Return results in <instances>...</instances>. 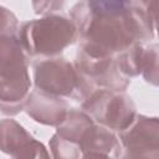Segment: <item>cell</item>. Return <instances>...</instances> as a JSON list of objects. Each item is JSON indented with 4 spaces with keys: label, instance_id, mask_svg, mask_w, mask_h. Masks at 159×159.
Returning <instances> with one entry per match:
<instances>
[{
    "label": "cell",
    "instance_id": "cell-3",
    "mask_svg": "<svg viewBox=\"0 0 159 159\" xmlns=\"http://www.w3.org/2000/svg\"><path fill=\"white\" fill-rule=\"evenodd\" d=\"M34 66L35 88L63 99L83 102L97 88L78 71L73 62L58 56L36 60Z\"/></svg>",
    "mask_w": 159,
    "mask_h": 159
},
{
    "label": "cell",
    "instance_id": "cell-11",
    "mask_svg": "<svg viewBox=\"0 0 159 159\" xmlns=\"http://www.w3.org/2000/svg\"><path fill=\"white\" fill-rule=\"evenodd\" d=\"M34 137L15 119L0 120V152L14 157Z\"/></svg>",
    "mask_w": 159,
    "mask_h": 159
},
{
    "label": "cell",
    "instance_id": "cell-10",
    "mask_svg": "<svg viewBox=\"0 0 159 159\" xmlns=\"http://www.w3.org/2000/svg\"><path fill=\"white\" fill-rule=\"evenodd\" d=\"M82 154H102L112 159H119L122 148L114 132L93 123L82 135L80 140Z\"/></svg>",
    "mask_w": 159,
    "mask_h": 159
},
{
    "label": "cell",
    "instance_id": "cell-2",
    "mask_svg": "<svg viewBox=\"0 0 159 159\" xmlns=\"http://www.w3.org/2000/svg\"><path fill=\"white\" fill-rule=\"evenodd\" d=\"M17 37L29 58H53L77 41V29L70 17L55 14L22 22Z\"/></svg>",
    "mask_w": 159,
    "mask_h": 159
},
{
    "label": "cell",
    "instance_id": "cell-7",
    "mask_svg": "<svg viewBox=\"0 0 159 159\" xmlns=\"http://www.w3.org/2000/svg\"><path fill=\"white\" fill-rule=\"evenodd\" d=\"M68 109L66 99L48 94L37 88L31 89L24 107V111L35 122L52 127H57L65 119Z\"/></svg>",
    "mask_w": 159,
    "mask_h": 159
},
{
    "label": "cell",
    "instance_id": "cell-19",
    "mask_svg": "<svg viewBox=\"0 0 159 159\" xmlns=\"http://www.w3.org/2000/svg\"><path fill=\"white\" fill-rule=\"evenodd\" d=\"M80 159H112L107 155H102V154H93V153H88V154H82Z\"/></svg>",
    "mask_w": 159,
    "mask_h": 159
},
{
    "label": "cell",
    "instance_id": "cell-16",
    "mask_svg": "<svg viewBox=\"0 0 159 159\" xmlns=\"http://www.w3.org/2000/svg\"><path fill=\"white\" fill-rule=\"evenodd\" d=\"M12 159H51V157L45 145L34 138L22 149H20Z\"/></svg>",
    "mask_w": 159,
    "mask_h": 159
},
{
    "label": "cell",
    "instance_id": "cell-9",
    "mask_svg": "<svg viewBox=\"0 0 159 159\" xmlns=\"http://www.w3.org/2000/svg\"><path fill=\"white\" fill-rule=\"evenodd\" d=\"M30 92V75L9 80L0 77V113L10 117L19 114L24 111Z\"/></svg>",
    "mask_w": 159,
    "mask_h": 159
},
{
    "label": "cell",
    "instance_id": "cell-6",
    "mask_svg": "<svg viewBox=\"0 0 159 159\" xmlns=\"http://www.w3.org/2000/svg\"><path fill=\"white\" fill-rule=\"evenodd\" d=\"M75 66L98 89L125 92L130 80L118 68L114 57H94L77 48Z\"/></svg>",
    "mask_w": 159,
    "mask_h": 159
},
{
    "label": "cell",
    "instance_id": "cell-8",
    "mask_svg": "<svg viewBox=\"0 0 159 159\" xmlns=\"http://www.w3.org/2000/svg\"><path fill=\"white\" fill-rule=\"evenodd\" d=\"M29 73V57L17 34L0 35V77L15 78Z\"/></svg>",
    "mask_w": 159,
    "mask_h": 159
},
{
    "label": "cell",
    "instance_id": "cell-4",
    "mask_svg": "<svg viewBox=\"0 0 159 159\" xmlns=\"http://www.w3.org/2000/svg\"><path fill=\"white\" fill-rule=\"evenodd\" d=\"M81 107L96 124L118 133L128 128L138 114L129 94L111 89H96L82 102Z\"/></svg>",
    "mask_w": 159,
    "mask_h": 159
},
{
    "label": "cell",
    "instance_id": "cell-12",
    "mask_svg": "<svg viewBox=\"0 0 159 159\" xmlns=\"http://www.w3.org/2000/svg\"><path fill=\"white\" fill-rule=\"evenodd\" d=\"M92 118L83 112L82 109L70 108L65 119L56 127V134L66 140L77 143L80 145V140L83 133L93 124Z\"/></svg>",
    "mask_w": 159,
    "mask_h": 159
},
{
    "label": "cell",
    "instance_id": "cell-13",
    "mask_svg": "<svg viewBox=\"0 0 159 159\" xmlns=\"http://www.w3.org/2000/svg\"><path fill=\"white\" fill-rule=\"evenodd\" d=\"M143 51H144V42H138L114 57L119 71L127 78L130 80V77H135L142 73Z\"/></svg>",
    "mask_w": 159,
    "mask_h": 159
},
{
    "label": "cell",
    "instance_id": "cell-18",
    "mask_svg": "<svg viewBox=\"0 0 159 159\" xmlns=\"http://www.w3.org/2000/svg\"><path fill=\"white\" fill-rule=\"evenodd\" d=\"M63 1H34L32 6L36 14L47 16V15H55L58 14V11L63 7Z\"/></svg>",
    "mask_w": 159,
    "mask_h": 159
},
{
    "label": "cell",
    "instance_id": "cell-5",
    "mask_svg": "<svg viewBox=\"0 0 159 159\" xmlns=\"http://www.w3.org/2000/svg\"><path fill=\"white\" fill-rule=\"evenodd\" d=\"M119 159H159V120L137 114L134 122L118 133Z\"/></svg>",
    "mask_w": 159,
    "mask_h": 159
},
{
    "label": "cell",
    "instance_id": "cell-14",
    "mask_svg": "<svg viewBox=\"0 0 159 159\" xmlns=\"http://www.w3.org/2000/svg\"><path fill=\"white\" fill-rule=\"evenodd\" d=\"M144 80L158 86V45L157 42L144 45L143 61H142V73Z\"/></svg>",
    "mask_w": 159,
    "mask_h": 159
},
{
    "label": "cell",
    "instance_id": "cell-17",
    "mask_svg": "<svg viewBox=\"0 0 159 159\" xmlns=\"http://www.w3.org/2000/svg\"><path fill=\"white\" fill-rule=\"evenodd\" d=\"M19 31V20L7 7L0 5V35H15Z\"/></svg>",
    "mask_w": 159,
    "mask_h": 159
},
{
    "label": "cell",
    "instance_id": "cell-15",
    "mask_svg": "<svg viewBox=\"0 0 159 159\" xmlns=\"http://www.w3.org/2000/svg\"><path fill=\"white\" fill-rule=\"evenodd\" d=\"M50 152L52 159H80L82 153L77 143L66 140L56 133L50 139Z\"/></svg>",
    "mask_w": 159,
    "mask_h": 159
},
{
    "label": "cell",
    "instance_id": "cell-1",
    "mask_svg": "<svg viewBox=\"0 0 159 159\" xmlns=\"http://www.w3.org/2000/svg\"><path fill=\"white\" fill-rule=\"evenodd\" d=\"M152 1L87 0L75 4L70 19L77 29L78 50L94 57H116L138 42L154 39Z\"/></svg>",
    "mask_w": 159,
    "mask_h": 159
}]
</instances>
